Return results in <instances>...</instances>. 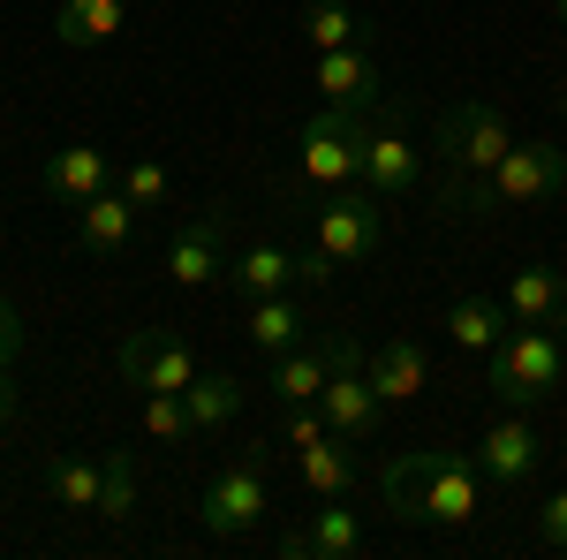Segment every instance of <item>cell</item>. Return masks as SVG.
Returning <instances> with one entry per match:
<instances>
[{
    "mask_svg": "<svg viewBox=\"0 0 567 560\" xmlns=\"http://www.w3.org/2000/svg\"><path fill=\"white\" fill-rule=\"evenodd\" d=\"M507 114L492 106V99H462V106H446L439 114V182H432V205L454 220H484L499 205V190H492V167L507 160Z\"/></svg>",
    "mask_w": 567,
    "mask_h": 560,
    "instance_id": "cell-1",
    "label": "cell"
},
{
    "mask_svg": "<svg viewBox=\"0 0 567 560\" xmlns=\"http://www.w3.org/2000/svg\"><path fill=\"white\" fill-rule=\"evenodd\" d=\"M386 508L401 522H446V530H462L484 508V470L470 455H454V447H409V455L386 462Z\"/></svg>",
    "mask_w": 567,
    "mask_h": 560,
    "instance_id": "cell-2",
    "label": "cell"
},
{
    "mask_svg": "<svg viewBox=\"0 0 567 560\" xmlns=\"http://www.w3.org/2000/svg\"><path fill=\"white\" fill-rule=\"evenodd\" d=\"M567 379V310L560 318H537V326H507L499 342L484 348V387L499 409H537L545 394H560Z\"/></svg>",
    "mask_w": 567,
    "mask_h": 560,
    "instance_id": "cell-3",
    "label": "cell"
},
{
    "mask_svg": "<svg viewBox=\"0 0 567 560\" xmlns=\"http://www.w3.org/2000/svg\"><path fill=\"white\" fill-rule=\"evenodd\" d=\"M371 197H409L416 182H424V152H416V136H409V114L393 106V99H371V114H363V174H355Z\"/></svg>",
    "mask_w": 567,
    "mask_h": 560,
    "instance_id": "cell-4",
    "label": "cell"
},
{
    "mask_svg": "<svg viewBox=\"0 0 567 560\" xmlns=\"http://www.w3.org/2000/svg\"><path fill=\"white\" fill-rule=\"evenodd\" d=\"M363 114H371V106H318L303 130H296L303 182H318V190H349L355 174H363Z\"/></svg>",
    "mask_w": 567,
    "mask_h": 560,
    "instance_id": "cell-5",
    "label": "cell"
},
{
    "mask_svg": "<svg viewBox=\"0 0 567 560\" xmlns=\"http://www.w3.org/2000/svg\"><path fill=\"white\" fill-rule=\"evenodd\" d=\"M310 243H318V251H326L333 265L379 258V251H386V197H371L363 182H349V190H326Z\"/></svg>",
    "mask_w": 567,
    "mask_h": 560,
    "instance_id": "cell-6",
    "label": "cell"
},
{
    "mask_svg": "<svg viewBox=\"0 0 567 560\" xmlns=\"http://www.w3.org/2000/svg\"><path fill=\"white\" fill-rule=\"evenodd\" d=\"M265 508H272V470H265L258 447H243V455L205 485L197 522H205L213 538H243V530H258V522H265Z\"/></svg>",
    "mask_w": 567,
    "mask_h": 560,
    "instance_id": "cell-7",
    "label": "cell"
},
{
    "mask_svg": "<svg viewBox=\"0 0 567 560\" xmlns=\"http://www.w3.org/2000/svg\"><path fill=\"white\" fill-rule=\"evenodd\" d=\"M318 409H326V425L341 431L349 447H371L379 439V387H371V371H363V348L349 334H333V371H326V394H318Z\"/></svg>",
    "mask_w": 567,
    "mask_h": 560,
    "instance_id": "cell-8",
    "label": "cell"
},
{
    "mask_svg": "<svg viewBox=\"0 0 567 560\" xmlns=\"http://www.w3.org/2000/svg\"><path fill=\"white\" fill-rule=\"evenodd\" d=\"M114 364H122V379H130L136 394H182L197 379V348L182 342L175 326H136Z\"/></svg>",
    "mask_w": 567,
    "mask_h": 560,
    "instance_id": "cell-9",
    "label": "cell"
},
{
    "mask_svg": "<svg viewBox=\"0 0 567 560\" xmlns=\"http://www.w3.org/2000/svg\"><path fill=\"white\" fill-rule=\"evenodd\" d=\"M492 190H499V205H553V197H567V144L515 136L507 160L492 167Z\"/></svg>",
    "mask_w": 567,
    "mask_h": 560,
    "instance_id": "cell-10",
    "label": "cell"
},
{
    "mask_svg": "<svg viewBox=\"0 0 567 560\" xmlns=\"http://www.w3.org/2000/svg\"><path fill=\"white\" fill-rule=\"evenodd\" d=\"M371 553V530L349 500H318L288 538H280V560H363Z\"/></svg>",
    "mask_w": 567,
    "mask_h": 560,
    "instance_id": "cell-11",
    "label": "cell"
},
{
    "mask_svg": "<svg viewBox=\"0 0 567 560\" xmlns=\"http://www.w3.org/2000/svg\"><path fill=\"white\" fill-rule=\"evenodd\" d=\"M167 281L175 288H213V281H227V205L182 220V235L167 243Z\"/></svg>",
    "mask_w": 567,
    "mask_h": 560,
    "instance_id": "cell-12",
    "label": "cell"
},
{
    "mask_svg": "<svg viewBox=\"0 0 567 560\" xmlns=\"http://www.w3.org/2000/svg\"><path fill=\"white\" fill-rule=\"evenodd\" d=\"M318 99L326 106H371V99H386V69H379L371 39L318 53Z\"/></svg>",
    "mask_w": 567,
    "mask_h": 560,
    "instance_id": "cell-13",
    "label": "cell"
},
{
    "mask_svg": "<svg viewBox=\"0 0 567 560\" xmlns=\"http://www.w3.org/2000/svg\"><path fill=\"white\" fill-rule=\"evenodd\" d=\"M545 462V447H537V431L523 425V409H499V425L477 439V470L484 485H529Z\"/></svg>",
    "mask_w": 567,
    "mask_h": 560,
    "instance_id": "cell-14",
    "label": "cell"
},
{
    "mask_svg": "<svg viewBox=\"0 0 567 560\" xmlns=\"http://www.w3.org/2000/svg\"><path fill=\"white\" fill-rule=\"evenodd\" d=\"M45 197H61V205H84L99 190H114V160L99 152V144H61V152H45Z\"/></svg>",
    "mask_w": 567,
    "mask_h": 560,
    "instance_id": "cell-15",
    "label": "cell"
},
{
    "mask_svg": "<svg viewBox=\"0 0 567 560\" xmlns=\"http://www.w3.org/2000/svg\"><path fill=\"white\" fill-rule=\"evenodd\" d=\"M363 371H371L379 401H416V394L432 387V356H424V342H409V334H386V342L363 356Z\"/></svg>",
    "mask_w": 567,
    "mask_h": 560,
    "instance_id": "cell-16",
    "label": "cell"
},
{
    "mask_svg": "<svg viewBox=\"0 0 567 560\" xmlns=\"http://www.w3.org/2000/svg\"><path fill=\"white\" fill-rule=\"evenodd\" d=\"M76 243H84L91 258H122V251L136 243V205L122 197V190L84 197V205H76Z\"/></svg>",
    "mask_w": 567,
    "mask_h": 560,
    "instance_id": "cell-17",
    "label": "cell"
},
{
    "mask_svg": "<svg viewBox=\"0 0 567 560\" xmlns=\"http://www.w3.org/2000/svg\"><path fill=\"white\" fill-rule=\"evenodd\" d=\"M326 371H333V334H318V342H296V348H280L272 356V401L288 409V401H318L326 394Z\"/></svg>",
    "mask_w": 567,
    "mask_h": 560,
    "instance_id": "cell-18",
    "label": "cell"
},
{
    "mask_svg": "<svg viewBox=\"0 0 567 560\" xmlns=\"http://www.w3.org/2000/svg\"><path fill=\"white\" fill-rule=\"evenodd\" d=\"M99 477H106V462L99 455H45V470H39V485H45V500L53 508H69V516H99Z\"/></svg>",
    "mask_w": 567,
    "mask_h": 560,
    "instance_id": "cell-19",
    "label": "cell"
},
{
    "mask_svg": "<svg viewBox=\"0 0 567 560\" xmlns=\"http://www.w3.org/2000/svg\"><path fill=\"white\" fill-rule=\"evenodd\" d=\"M243 334H250V348L280 356V348H296L310 334V303L303 296H258V303H250V318H243Z\"/></svg>",
    "mask_w": 567,
    "mask_h": 560,
    "instance_id": "cell-20",
    "label": "cell"
},
{
    "mask_svg": "<svg viewBox=\"0 0 567 560\" xmlns=\"http://www.w3.org/2000/svg\"><path fill=\"white\" fill-rule=\"evenodd\" d=\"M296 470H303V485L318 492V500H349V492H355V455H349L341 431H326V439L296 447Z\"/></svg>",
    "mask_w": 567,
    "mask_h": 560,
    "instance_id": "cell-21",
    "label": "cell"
},
{
    "mask_svg": "<svg viewBox=\"0 0 567 560\" xmlns=\"http://www.w3.org/2000/svg\"><path fill=\"white\" fill-rule=\"evenodd\" d=\"M227 288H235L243 303L288 296V288H296V258H288V251H272V243H250L243 258H227Z\"/></svg>",
    "mask_w": 567,
    "mask_h": 560,
    "instance_id": "cell-22",
    "label": "cell"
},
{
    "mask_svg": "<svg viewBox=\"0 0 567 560\" xmlns=\"http://www.w3.org/2000/svg\"><path fill=\"white\" fill-rule=\"evenodd\" d=\"M122 23H130L122 0H61V8H53V39L61 45H106Z\"/></svg>",
    "mask_w": 567,
    "mask_h": 560,
    "instance_id": "cell-23",
    "label": "cell"
},
{
    "mask_svg": "<svg viewBox=\"0 0 567 560\" xmlns=\"http://www.w3.org/2000/svg\"><path fill=\"white\" fill-rule=\"evenodd\" d=\"M507 318H523V326H537V318H560L567 310V281L553 273V265H523L515 281H507Z\"/></svg>",
    "mask_w": 567,
    "mask_h": 560,
    "instance_id": "cell-24",
    "label": "cell"
},
{
    "mask_svg": "<svg viewBox=\"0 0 567 560\" xmlns=\"http://www.w3.org/2000/svg\"><path fill=\"white\" fill-rule=\"evenodd\" d=\"M182 401H189L197 431H219L235 409H243V379H235V371H197V379L182 387Z\"/></svg>",
    "mask_w": 567,
    "mask_h": 560,
    "instance_id": "cell-25",
    "label": "cell"
},
{
    "mask_svg": "<svg viewBox=\"0 0 567 560\" xmlns=\"http://www.w3.org/2000/svg\"><path fill=\"white\" fill-rule=\"evenodd\" d=\"M446 334L462 348H492L499 334H507V303L499 296H462L454 310H446Z\"/></svg>",
    "mask_w": 567,
    "mask_h": 560,
    "instance_id": "cell-26",
    "label": "cell"
},
{
    "mask_svg": "<svg viewBox=\"0 0 567 560\" xmlns=\"http://www.w3.org/2000/svg\"><path fill=\"white\" fill-rule=\"evenodd\" d=\"M99 462H106V477H99V516L130 522L136 516V455H130V447H106Z\"/></svg>",
    "mask_w": 567,
    "mask_h": 560,
    "instance_id": "cell-27",
    "label": "cell"
},
{
    "mask_svg": "<svg viewBox=\"0 0 567 560\" xmlns=\"http://www.w3.org/2000/svg\"><path fill=\"white\" fill-rule=\"evenodd\" d=\"M303 39L318 45V53H333V45L363 39V23H355V8H341V0H310L303 8Z\"/></svg>",
    "mask_w": 567,
    "mask_h": 560,
    "instance_id": "cell-28",
    "label": "cell"
},
{
    "mask_svg": "<svg viewBox=\"0 0 567 560\" xmlns=\"http://www.w3.org/2000/svg\"><path fill=\"white\" fill-rule=\"evenodd\" d=\"M144 431L175 447V439H197V417H189L182 394H144Z\"/></svg>",
    "mask_w": 567,
    "mask_h": 560,
    "instance_id": "cell-29",
    "label": "cell"
},
{
    "mask_svg": "<svg viewBox=\"0 0 567 560\" xmlns=\"http://www.w3.org/2000/svg\"><path fill=\"white\" fill-rule=\"evenodd\" d=\"M114 190L130 197L136 213H152V205H167V167L159 160H130V167L114 174Z\"/></svg>",
    "mask_w": 567,
    "mask_h": 560,
    "instance_id": "cell-30",
    "label": "cell"
},
{
    "mask_svg": "<svg viewBox=\"0 0 567 560\" xmlns=\"http://www.w3.org/2000/svg\"><path fill=\"white\" fill-rule=\"evenodd\" d=\"M326 409H318V401H288V409H280V447H310V439H326Z\"/></svg>",
    "mask_w": 567,
    "mask_h": 560,
    "instance_id": "cell-31",
    "label": "cell"
},
{
    "mask_svg": "<svg viewBox=\"0 0 567 560\" xmlns=\"http://www.w3.org/2000/svg\"><path fill=\"white\" fill-rule=\"evenodd\" d=\"M16 356H23V310L0 296V371H16Z\"/></svg>",
    "mask_w": 567,
    "mask_h": 560,
    "instance_id": "cell-32",
    "label": "cell"
},
{
    "mask_svg": "<svg viewBox=\"0 0 567 560\" xmlns=\"http://www.w3.org/2000/svg\"><path fill=\"white\" fill-rule=\"evenodd\" d=\"M537 538H545L553 553H567V492H553V500L537 508Z\"/></svg>",
    "mask_w": 567,
    "mask_h": 560,
    "instance_id": "cell-33",
    "label": "cell"
},
{
    "mask_svg": "<svg viewBox=\"0 0 567 560\" xmlns=\"http://www.w3.org/2000/svg\"><path fill=\"white\" fill-rule=\"evenodd\" d=\"M296 281H303V288H326V281H333V258H326V251L310 243L303 258H296Z\"/></svg>",
    "mask_w": 567,
    "mask_h": 560,
    "instance_id": "cell-34",
    "label": "cell"
},
{
    "mask_svg": "<svg viewBox=\"0 0 567 560\" xmlns=\"http://www.w3.org/2000/svg\"><path fill=\"white\" fill-rule=\"evenodd\" d=\"M8 417H16V371H0V431H8Z\"/></svg>",
    "mask_w": 567,
    "mask_h": 560,
    "instance_id": "cell-35",
    "label": "cell"
},
{
    "mask_svg": "<svg viewBox=\"0 0 567 560\" xmlns=\"http://www.w3.org/2000/svg\"><path fill=\"white\" fill-rule=\"evenodd\" d=\"M553 8H560V23H567V0H553Z\"/></svg>",
    "mask_w": 567,
    "mask_h": 560,
    "instance_id": "cell-36",
    "label": "cell"
},
{
    "mask_svg": "<svg viewBox=\"0 0 567 560\" xmlns=\"http://www.w3.org/2000/svg\"><path fill=\"white\" fill-rule=\"evenodd\" d=\"M560 114H567V84H560Z\"/></svg>",
    "mask_w": 567,
    "mask_h": 560,
    "instance_id": "cell-37",
    "label": "cell"
}]
</instances>
